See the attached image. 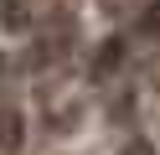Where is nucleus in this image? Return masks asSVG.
Returning a JSON list of instances; mask_svg holds the SVG:
<instances>
[{
  "label": "nucleus",
  "mask_w": 160,
  "mask_h": 155,
  "mask_svg": "<svg viewBox=\"0 0 160 155\" xmlns=\"http://www.w3.org/2000/svg\"><path fill=\"white\" fill-rule=\"evenodd\" d=\"M119 67H124V41L108 36L103 47H98V57H93V78H108V72H119Z\"/></svg>",
  "instance_id": "2"
},
{
  "label": "nucleus",
  "mask_w": 160,
  "mask_h": 155,
  "mask_svg": "<svg viewBox=\"0 0 160 155\" xmlns=\"http://www.w3.org/2000/svg\"><path fill=\"white\" fill-rule=\"evenodd\" d=\"M21 140H26V114L0 109V150H21Z\"/></svg>",
  "instance_id": "1"
},
{
  "label": "nucleus",
  "mask_w": 160,
  "mask_h": 155,
  "mask_svg": "<svg viewBox=\"0 0 160 155\" xmlns=\"http://www.w3.org/2000/svg\"><path fill=\"white\" fill-rule=\"evenodd\" d=\"M139 31H160V0H155V10H145V16H139Z\"/></svg>",
  "instance_id": "3"
},
{
  "label": "nucleus",
  "mask_w": 160,
  "mask_h": 155,
  "mask_svg": "<svg viewBox=\"0 0 160 155\" xmlns=\"http://www.w3.org/2000/svg\"><path fill=\"white\" fill-rule=\"evenodd\" d=\"M124 155H155V150H150V145H129Z\"/></svg>",
  "instance_id": "4"
}]
</instances>
